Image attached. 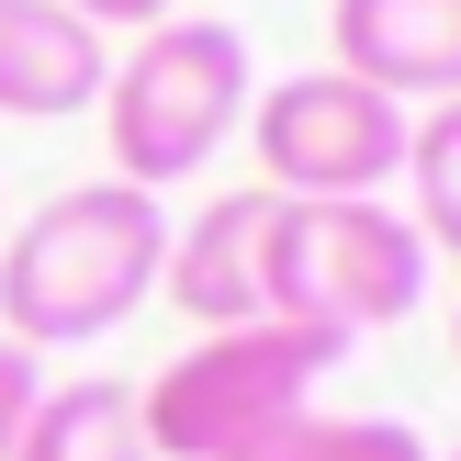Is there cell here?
Wrapping results in <instances>:
<instances>
[{"label": "cell", "mask_w": 461, "mask_h": 461, "mask_svg": "<svg viewBox=\"0 0 461 461\" xmlns=\"http://www.w3.org/2000/svg\"><path fill=\"white\" fill-rule=\"evenodd\" d=\"M270 214L282 203L248 180V192H214L192 225H169V259H158V293H169L192 327H259V259H270Z\"/></svg>", "instance_id": "52a82bcc"}, {"label": "cell", "mask_w": 461, "mask_h": 461, "mask_svg": "<svg viewBox=\"0 0 461 461\" xmlns=\"http://www.w3.org/2000/svg\"><path fill=\"white\" fill-rule=\"evenodd\" d=\"M450 360H461V304H450Z\"/></svg>", "instance_id": "5bb4252c"}, {"label": "cell", "mask_w": 461, "mask_h": 461, "mask_svg": "<svg viewBox=\"0 0 461 461\" xmlns=\"http://www.w3.org/2000/svg\"><path fill=\"white\" fill-rule=\"evenodd\" d=\"M225 461H439L417 439L405 417H282L270 439H248V450H225Z\"/></svg>", "instance_id": "8fae6325"}, {"label": "cell", "mask_w": 461, "mask_h": 461, "mask_svg": "<svg viewBox=\"0 0 461 461\" xmlns=\"http://www.w3.org/2000/svg\"><path fill=\"white\" fill-rule=\"evenodd\" d=\"M34 394H45L34 349H12V338H0V461H12V439H23V417H34Z\"/></svg>", "instance_id": "7c38bea8"}, {"label": "cell", "mask_w": 461, "mask_h": 461, "mask_svg": "<svg viewBox=\"0 0 461 461\" xmlns=\"http://www.w3.org/2000/svg\"><path fill=\"white\" fill-rule=\"evenodd\" d=\"M327 68L372 79L383 102L428 113V102H461V0H338L327 12Z\"/></svg>", "instance_id": "8992f818"}, {"label": "cell", "mask_w": 461, "mask_h": 461, "mask_svg": "<svg viewBox=\"0 0 461 461\" xmlns=\"http://www.w3.org/2000/svg\"><path fill=\"white\" fill-rule=\"evenodd\" d=\"M439 461H461V439H450V450H439Z\"/></svg>", "instance_id": "9a60e30c"}, {"label": "cell", "mask_w": 461, "mask_h": 461, "mask_svg": "<svg viewBox=\"0 0 461 461\" xmlns=\"http://www.w3.org/2000/svg\"><path fill=\"white\" fill-rule=\"evenodd\" d=\"M405 124L417 113L383 102L349 68H304V79L248 90V158H259V192L282 203H383L405 169Z\"/></svg>", "instance_id": "5b68a950"}, {"label": "cell", "mask_w": 461, "mask_h": 461, "mask_svg": "<svg viewBox=\"0 0 461 461\" xmlns=\"http://www.w3.org/2000/svg\"><path fill=\"white\" fill-rule=\"evenodd\" d=\"M169 259V214L135 180H79V192L34 203L0 237V338L12 349H79V338L124 327L158 293Z\"/></svg>", "instance_id": "6da1fadb"}, {"label": "cell", "mask_w": 461, "mask_h": 461, "mask_svg": "<svg viewBox=\"0 0 461 461\" xmlns=\"http://www.w3.org/2000/svg\"><path fill=\"white\" fill-rule=\"evenodd\" d=\"M405 225L428 237V259H461V102H428L405 124Z\"/></svg>", "instance_id": "30bf717a"}, {"label": "cell", "mask_w": 461, "mask_h": 461, "mask_svg": "<svg viewBox=\"0 0 461 461\" xmlns=\"http://www.w3.org/2000/svg\"><path fill=\"white\" fill-rule=\"evenodd\" d=\"M68 12H79L90 34H147V23H169L180 0H68Z\"/></svg>", "instance_id": "4fadbf2b"}, {"label": "cell", "mask_w": 461, "mask_h": 461, "mask_svg": "<svg viewBox=\"0 0 461 461\" xmlns=\"http://www.w3.org/2000/svg\"><path fill=\"white\" fill-rule=\"evenodd\" d=\"M248 90H259L248 34L214 23V12H169V23H147V34H124L102 102H90L102 113V147H113V180H135V192L203 180L214 147H237Z\"/></svg>", "instance_id": "7a4b0ae2"}, {"label": "cell", "mask_w": 461, "mask_h": 461, "mask_svg": "<svg viewBox=\"0 0 461 461\" xmlns=\"http://www.w3.org/2000/svg\"><path fill=\"white\" fill-rule=\"evenodd\" d=\"M12 461H158V450H147V417H135L124 383L79 372V383H45V394H34Z\"/></svg>", "instance_id": "9c48e42d"}, {"label": "cell", "mask_w": 461, "mask_h": 461, "mask_svg": "<svg viewBox=\"0 0 461 461\" xmlns=\"http://www.w3.org/2000/svg\"><path fill=\"white\" fill-rule=\"evenodd\" d=\"M417 304H428V237L394 203H282L270 214V259H259L270 327H315L338 349H360L372 327H394Z\"/></svg>", "instance_id": "3957f363"}, {"label": "cell", "mask_w": 461, "mask_h": 461, "mask_svg": "<svg viewBox=\"0 0 461 461\" xmlns=\"http://www.w3.org/2000/svg\"><path fill=\"white\" fill-rule=\"evenodd\" d=\"M338 338L315 327H203L192 349L169 360V372L135 394V417H147V450L158 461H225L248 439H270L282 417H304V394L338 372Z\"/></svg>", "instance_id": "277c9868"}, {"label": "cell", "mask_w": 461, "mask_h": 461, "mask_svg": "<svg viewBox=\"0 0 461 461\" xmlns=\"http://www.w3.org/2000/svg\"><path fill=\"white\" fill-rule=\"evenodd\" d=\"M113 79V34H90L68 0H0V113L68 124Z\"/></svg>", "instance_id": "ba28073f"}]
</instances>
